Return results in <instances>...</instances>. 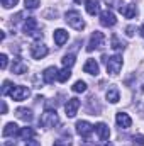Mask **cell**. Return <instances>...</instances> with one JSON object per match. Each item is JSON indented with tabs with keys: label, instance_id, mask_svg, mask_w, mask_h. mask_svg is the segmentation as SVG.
<instances>
[{
	"label": "cell",
	"instance_id": "obj_31",
	"mask_svg": "<svg viewBox=\"0 0 144 146\" xmlns=\"http://www.w3.org/2000/svg\"><path fill=\"white\" fill-rule=\"evenodd\" d=\"M17 2H19V0H2V5H3L5 9H10V7L17 5Z\"/></svg>",
	"mask_w": 144,
	"mask_h": 146
},
{
	"label": "cell",
	"instance_id": "obj_1",
	"mask_svg": "<svg viewBox=\"0 0 144 146\" xmlns=\"http://www.w3.org/2000/svg\"><path fill=\"white\" fill-rule=\"evenodd\" d=\"M102 60L105 61L108 75H117V73L122 70V63H124V61H122V56H120V54H114V56H110V58L104 56Z\"/></svg>",
	"mask_w": 144,
	"mask_h": 146
},
{
	"label": "cell",
	"instance_id": "obj_2",
	"mask_svg": "<svg viewBox=\"0 0 144 146\" xmlns=\"http://www.w3.org/2000/svg\"><path fill=\"white\" fill-rule=\"evenodd\" d=\"M65 21L71 26L73 29H76V31H83L85 29V21L81 19L78 10H68L65 14Z\"/></svg>",
	"mask_w": 144,
	"mask_h": 146
},
{
	"label": "cell",
	"instance_id": "obj_10",
	"mask_svg": "<svg viewBox=\"0 0 144 146\" xmlns=\"http://www.w3.org/2000/svg\"><path fill=\"white\" fill-rule=\"evenodd\" d=\"M95 126H92L88 121H78L76 122V134H80L81 138H88L92 134Z\"/></svg>",
	"mask_w": 144,
	"mask_h": 146
},
{
	"label": "cell",
	"instance_id": "obj_18",
	"mask_svg": "<svg viewBox=\"0 0 144 146\" xmlns=\"http://www.w3.org/2000/svg\"><path fill=\"white\" fill-rule=\"evenodd\" d=\"M15 115L19 119H22L24 122H31L32 121V110L31 109H26V107H19L15 110Z\"/></svg>",
	"mask_w": 144,
	"mask_h": 146
},
{
	"label": "cell",
	"instance_id": "obj_21",
	"mask_svg": "<svg viewBox=\"0 0 144 146\" xmlns=\"http://www.w3.org/2000/svg\"><path fill=\"white\" fill-rule=\"evenodd\" d=\"M17 138L22 139V141H29V139L34 138V129L32 127H22V129H19Z\"/></svg>",
	"mask_w": 144,
	"mask_h": 146
},
{
	"label": "cell",
	"instance_id": "obj_25",
	"mask_svg": "<svg viewBox=\"0 0 144 146\" xmlns=\"http://www.w3.org/2000/svg\"><path fill=\"white\" fill-rule=\"evenodd\" d=\"M71 76V70L70 68H63L61 72L58 73V82H61V83H65L68 78Z\"/></svg>",
	"mask_w": 144,
	"mask_h": 146
},
{
	"label": "cell",
	"instance_id": "obj_30",
	"mask_svg": "<svg viewBox=\"0 0 144 146\" xmlns=\"http://www.w3.org/2000/svg\"><path fill=\"white\" fill-rule=\"evenodd\" d=\"M12 87H14V85H12L9 80H5V82H3V87H2V95H7V94H10Z\"/></svg>",
	"mask_w": 144,
	"mask_h": 146
},
{
	"label": "cell",
	"instance_id": "obj_4",
	"mask_svg": "<svg viewBox=\"0 0 144 146\" xmlns=\"http://www.w3.org/2000/svg\"><path fill=\"white\" fill-rule=\"evenodd\" d=\"M41 126L44 127H56L59 126V117L54 109H46L41 115Z\"/></svg>",
	"mask_w": 144,
	"mask_h": 146
},
{
	"label": "cell",
	"instance_id": "obj_12",
	"mask_svg": "<svg viewBox=\"0 0 144 146\" xmlns=\"http://www.w3.org/2000/svg\"><path fill=\"white\" fill-rule=\"evenodd\" d=\"M119 12H120L126 19H134V17L137 15V9H136V5H132V3L119 5Z\"/></svg>",
	"mask_w": 144,
	"mask_h": 146
},
{
	"label": "cell",
	"instance_id": "obj_37",
	"mask_svg": "<svg viewBox=\"0 0 144 146\" xmlns=\"http://www.w3.org/2000/svg\"><path fill=\"white\" fill-rule=\"evenodd\" d=\"M53 146H65V145H63V141H56Z\"/></svg>",
	"mask_w": 144,
	"mask_h": 146
},
{
	"label": "cell",
	"instance_id": "obj_28",
	"mask_svg": "<svg viewBox=\"0 0 144 146\" xmlns=\"http://www.w3.org/2000/svg\"><path fill=\"white\" fill-rule=\"evenodd\" d=\"M39 3H41V0H24L26 9H37Z\"/></svg>",
	"mask_w": 144,
	"mask_h": 146
},
{
	"label": "cell",
	"instance_id": "obj_23",
	"mask_svg": "<svg viewBox=\"0 0 144 146\" xmlns=\"http://www.w3.org/2000/svg\"><path fill=\"white\" fill-rule=\"evenodd\" d=\"M87 5V12L90 14V15H95V14H98V9H100V5H98V2L97 0H87L85 2Z\"/></svg>",
	"mask_w": 144,
	"mask_h": 146
},
{
	"label": "cell",
	"instance_id": "obj_35",
	"mask_svg": "<svg viewBox=\"0 0 144 146\" xmlns=\"http://www.w3.org/2000/svg\"><path fill=\"white\" fill-rule=\"evenodd\" d=\"M2 146H15V143H14V141H5Z\"/></svg>",
	"mask_w": 144,
	"mask_h": 146
},
{
	"label": "cell",
	"instance_id": "obj_13",
	"mask_svg": "<svg viewBox=\"0 0 144 146\" xmlns=\"http://www.w3.org/2000/svg\"><path fill=\"white\" fill-rule=\"evenodd\" d=\"M78 109H80V100H78L76 97L70 99V100L66 102V106H65V110H66V115H68V117H75L76 112H78Z\"/></svg>",
	"mask_w": 144,
	"mask_h": 146
},
{
	"label": "cell",
	"instance_id": "obj_34",
	"mask_svg": "<svg viewBox=\"0 0 144 146\" xmlns=\"http://www.w3.org/2000/svg\"><path fill=\"white\" fill-rule=\"evenodd\" d=\"M26 146H41V145H39V141H36V139H29L26 143Z\"/></svg>",
	"mask_w": 144,
	"mask_h": 146
},
{
	"label": "cell",
	"instance_id": "obj_19",
	"mask_svg": "<svg viewBox=\"0 0 144 146\" xmlns=\"http://www.w3.org/2000/svg\"><path fill=\"white\" fill-rule=\"evenodd\" d=\"M53 37H54V42H56L58 46H63V44L68 41V33H66L65 29H56L54 34H53Z\"/></svg>",
	"mask_w": 144,
	"mask_h": 146
},
{
	"label": "cell",
	"instance_id": "obj_39",
	"mask_svg": "<svg viewBox=\"0 0 144 146\" xmlns=\"http://www.w3.org/2000/svg\"><path fill=\"white\" fill-rule=\"evenodd\" d=\"M76 3H81V2H87V0H75Z\"/></svg>",
	"mask_w": 144,
	"mask_h": 146
},
{
	"label": "cell",
	"instance_id": "obj_9",
	"mask_svg": "<svg viewBox=\"0 0 144 146\" xmlns=\"http://www.w3.org/2000/svg\"><path fill=\"white\" fill-rule=\"evenodd\" d=\"M115 22H117V19H115V14L112 12V10H102L100 12V24L102 26H105V27H112V26H115Z\"/></svg>",
	"mask_w": 144,
	"mask_h": 146
},
{
	"label": "cell",
	"instance_id": "obj_33",
	"mask_svg": "<svg viewBox=\"0 0 144 146\" xmlns=\"http://www.w3.org/2000/svg\"><path fill=\"white\" fill-rule=\"evenodd\" d=\"M134 33H136V27L134 26H127V29H126V34L129 37H132L134 36Z\"/></svg>",
	"mask_w": 144,
	"mask_h": 146
},
{
	"label": "cell",
	"instance_id": "obj_22",
	"mask_svg": "<svg viewBox=\"0 0 144 146\" xmlns=\"http://www.w3.org/2000/svg\"><path fill=\"white\" fill-rule=\"evenodd\" d=\"M105 97H107L108 102L117 104L119 99H120V95H119V88H117V87H110V88L107 90V94H105Z\"/></svg>",
	"mask_w": 144,
	"mask_h": 146
},
{
	"label": "cell",
	"instance_id": "obj_38",
	"mask_svg": "<svg viewBox=\"0 0 144 146\" xmlns=\"http://www.w3.org/2000/svg\"><path fill=\"white\" fill-rule=\"evenodd\" d=\"M139 33H141V37H144V24L141 26V31H139Z\"/></svg>",
	"mask_w": 144,
	"mask_h": 146
},
{
	"label": "cell",
	"instance_id": "obj_8",
	"mask_svg": "<svg viewBox=\"0 0 144 146\" xmlns=\"http://www.w3.org/2000/svg\"><path fill=\"white\" fill-rule=\"evenodd\" d=\"M134 97H136V104L141 110H144V75L139 78L137 82V87H136V92H134Z\"/></svg>",
	"mask_w": 144,
	"mask_h": 146
},
{
	"label": "cell",
	"instance_id": "obj_11",
	"mask_svg": "<svg viewBox=\"0 0 144 146\" xmlns=\"http://www.w3.org/2000/svg\"><path fill=\"white\" fill-rule=\"evenodd\" d=\"M115 122H117V126H119L120 129H129V127L132 126V119H131V115L126 114V112H117Z\"/></svg>",
	"mask_w": 144,
	"mask_h": 146
},
{
	"label": "cell",
	"instance_id": "obj_14",
	"mask_svg": "<svg viewBox=\"0 0 144 146\" xmlns=\"http://www.w3.org/2000/svg\"><path fill=\"white\" fill-rule=\"evenodd\" d=\"M58 68L56 66H49V68H46L44 73H42V80H44V83H54V80H58Z\"/></svg>",
	"mask_w": 144,
	"mask_h": 146
},
{
	"label": "cell",
	"instance_id": "obj_32",
	"mask_svg": "<svg viewBox=\"0 0 144 146\" xmlns=\"http://www.w3.org/2000/svg\"><path fill=\"white\" fill-rule=\"evenodd\" d=\"M7 61H9V60H7V54H0V68H2V70L7 68Z\"/></svg>",
	"mask_w": 144,
	"mask_h": 146
},
{
	"label": "cell",
	"instance_id": "obj_7",
	"mask_svg": "<svg viewBox=\"0 0 144 146\" xmlns=\"http://www.w3.org/2000/svg\"><path fill=\"white\" fill-rule=\"evenodd\" d=\"M48 53H49V49H48V46L42 44V42H34V44L31 46V56H32L34 60H42Z\"/></svg>",
	"mask_w": 144,
	"mask_h": 146
},
{
	"label": "cell",
	"instance_id": "obj_36",
	"mask_svg": "<svg viewBox=\"0 0 144 146\" xmlns=\"http://www.w3.org/2000/svg\"><path fill=\"white\" fill-rule=\"evenodd\" d=\"M5 112H7V104L2 102V114H5Z\"/></svg>",
	"mask_w": 144,
	"mask_h": 146
},
{
	"label": "cell",
	"instance_id": "obj_17",
	"mask_svg": "<svg viewBox=\"0 0 144 146\" xmlns=\"http://www.w3.org/2000/svg\"><path fill=\"white\" fill-rule=\"evenodd\" d=\"M83 72L88 73V75H98L100 72V66H98V63L95 61V60H87V63H85V66H83Z\"/></svg>",
	"mask_w": 144,
	"mask_h": 146
},
{
	"label": "cell",
	"instance_id": "obj_15",
	"mask_svg": "<svg viewBox=\"0 0 144 146\" xmlns=\"http://www.w3.org/2000/svg\"><path fill=\"white\" fill-rule=\"evenodd\" d=\"M95 133L98 134V138H100V141H104V143H107L108 136H110V129H108L107 124H104V122H98L97 126H95Z\"/></svg>",
	"mask_w": 144,
	"mask_h": 146
},
{
	"label": "cell",
	"instance_id": "obj_6",
	"mask_svg": "<svg viewBox=\"0 0 144 146\" xmlns=\"http://www.w3.org/2000/svg\"><path fill=\"white\" fill-rule=\"evenodd\" d=\"M105 42V36L104 33L100 31H95L92 36H90V41H88V46H87V51H95V49H100Z\"/></svg>",
	"mask_w": 144,
	"mask_h": 146
},
{
	"label": "cell",
	"instance_id": "obj_24",
	"mask_svg": "<svg viewBox=\"0 0 144 146\" xmlns=\"http://www.w3.org/2000/svg\"><path fill=\"white\" fill-rule=\"evenodd\" d=\"M61 63H63L65 68H71L73 65H75V54H65L63 60H61Z\"/></svg>",
	"mask_w": 144,
	"mask_h": 146
},
{
	"label": "cell",
	"instance_id": "obj_3",
	"mask_svg": "<svg viewBox=\"0 0 144 146\" xmlns=\"http://www.w3.org/2000/svg\"><path fill=\"white\" fill-rule=\"evenodd\" d=\"M22 31H24V34L26 36H31V37H42V33L39 31V27H37V21L34 17H27L26 21H24V24H22Z\"/></svg>",
	"mask_w": 144,
	"mask_h": 146
},
{
	"label": "cell",
	"instance_id": "obj_20",
	"mask_svg": "<svg viewBox=\"0 0 144 146\" xmlns=\"http://www.w3.org/2000/svg\"><path fill=\"white\" fill-rule=\"evenodd\" d=\"M17 133H19L17 124L9 122V124H5V127H3V131H2V136H3V138H9V136H17Z\"/></svg>",
	"mask_w": 144,
	"mask_h": 146
},
{
	"label": "cell",
	"instance_id": "obj_27",
	"mask_svg": "<svg viewBox=\"0 0 144 146\" xmlns=\"http://www.w3.org/2000/svg\"><path fill=\"white\" fill-rule=\"evenodd\" d=\"M124 48H126V44H124L122 41H119V37L112 36V49H115V51H122Z\"/></svg>",
	"mask_w": 144,
	"mask_h": 146
},
{
	"label": "cell",
	"instance_id": "obj_26",
	"mask_svg": "<svg viewBox=\"0 0 144 146\" xmlns=\"http://www.w3.org/2000/svg\"><path fill=\"white\" fill-rule=\"evenodd\" d=\"M71 90L75 92V94H81V92L87 90V83L81 82V80H78V82H75V85L71 87Z\"/></svg>",
	"mask_w": 144,
	"mask_h": 146
},
{
	"label": "cell",
	"instance_id": "obj_16",
	"mask_svg": "<svg viewBox=\"0 0 144 146\" xmlns=\"http://www.w3.org/2000/svg\"><path fill=\"white\" fill-rule=\"evenodd\" d=\"M27 72V65L17 56V58H14V61H12V73H15V75H24V73Z\"/></svg>",
	"mask_w": 144,
	"mask_h": 146
},
{
	"label": "cell",
	"instance_id": "obj_29",
	"mask_svg": "<svg viewBox=\"0 0 144 146\" xmlns=\"http://www.w3.org/2000/svg\"><path fill=\"white\" fill-rule=\"evenodd\" d=\"M132 143L136 146H144V136L143 134H134L132 136Z\"/></svg>",
	"mask_w": 144,
	"mask_h": 146
},
{
	"label": "cell",
	"instance_id": "obj_5",
	"mask_svg": "<svg viewBox=\"0 0 144 146\" xmlns=\"http://www.w3.org/2000/svg\"><path fill=\"white\" fill-rule=\"evenodd\" d=\"M9 95H10V99H12V100L20 102V100H26V99L31 95V90H29L27 87H22V85H14Z\"/></svg>",
	"mask_w": 144,
	"mask_h": 146
}]
</instances>
